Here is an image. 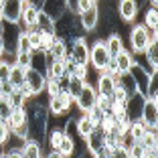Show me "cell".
I'll list each match as a JSON object with an SVG mask.
<instances>
[{"label":"cell","mask_w":158,"mask_h":158,"mask_svg":"<svg viewBox=\"0 0 158 158\" xmlns=\"http://www.w3.org/2000/svg\"><path fill=\"white\" fill-rule=\"evenodd\" d=\"M61 81L59 79H51V77H47V85H45V91L49 93V95H57V93L61 91Z\"/></svg>","instance_id":"f546056e"},{"label":"cell","mask_w":158,"mask_h":158,"mask_svg":"<svg viewBox=\"0 0 158 158\" xmlns=\"http://www.w3.org/2000/svg\"><path fill=\"white\" fill-rule=\"evenodd\" d=\"M146 98L148 99H158V77H156V71L150 73L148 85H146Z\"/></svg>","instance_id":"484cf974"},{"label":"cell","mask_w":158,"mask_h":158,"mask_svg":"<svg viewBox=\"0 0 158 158\" xmlns=\"http://www.w3.org/2000/svg\"><path fill=\"white\" fill-rule=\"evenodd\" d=\"M0 10H2V20L4 23L19 24L20 14H23V2L20 0H2Z\"/></svg>","instance_id":"9c48e42d"},{"label":"cell","mask_w":158,"mask_h":158,"mask_svg":"<svg viewBox=\"0 0 158 158\" xmlns=\"http://www.w3.org/2000/svg\"><path fill=\"white\" fill-rule=\"evenodd\" d=\"M57 150L61 152V156H71V154L75 152V140L71 138L69 132H65V134H63V138H61Z\"/></svg>","instance_id":"603a6c76"},{"label":"cell","mask_w":158,"mask_h":158,"mask_svg":"<svg viewBox=\"0 0 158 158\" xmlns=\"http://www.w3.org/2000/svg\"><path fill=\"white\" fill-rule=\"evenodd\" d=\"M144 27L150 31L152 37H156V31H158V10L156 6H150L144 14Z\"/></svg>","instance_id":"ffe728a7"},{"label":"cell","mask_w":158,"mask_h":158,"mask_svg":"<svg viewBox=\"0 0 158 158\" xmlns=\"http://www.w3.org/2000/svg\"><path fill=\"white\" fill-rule=\"evenodd\" d=\"M4 49H6V45H4V39H2V37H0V53H2V51H4Z\"/></svg>","instance_id":"e575fe53"},{"label":"cell","mask_w":158,"mask_h":158,"mask_svg":"<svg viewBox=\"0 0 158 158\" xmlns=\"http://www.w3.org/2000/svg\"><path fill=\"white\" fill-rule=\"evenodd\" d=\"M71 102H73V98H71L65 89H61L57 95H49L47 112H51L53 116H63V114H67L71 110Z\"/></svg>","instance_id":"7a4b0ae2"},{"label":"cell","mask_w":158,"mask_h":158,"mask_svg":"<svg viewBox=\"0 0 158 158\" xmlns=\"http://www.w3.org/2000/svg\"><path fill=\"white\" fill-rule=\"evenodd\" d=\"M116 8H118V16H120L124 23H134L138 12H140L138 0H118Z\"/></svg>","instance_id":"30bf717a"},{"label":"cell","mask_w":158,"mask_h":158,"mask_svg":"<svg viewBox=\"0 0 158 158\" xmlns=\"http://www.w3.org/2000/svg\"><path fill=\"white\" fill-rule=\"evenodd\" d=\"M8 71H10V65H0V83L8 81Z\"/></svg>","instance_id":"d6a6232c"},{"label":"cell","mask_w":158,"mask_h":158,"mask_svg":"<svg viewBox=\"0 0 158 158\" xmlns=\"http://www.w3.org/2000/svg\"><path fill=\"white\" fill-rule=\"evenodd\" d=\"M23 156L27 158H39L43 156V144L39 140H33V138H27L23 144Z\"/></svg>","instance_id":"ac0fdd59"},{"label":"cell","mask_w":158,"mask_h":158,"mask_svg":"<svg viewBox=\"0 0 158 158\" xmlns=\"http://www.w3.org/2000/svg\"><path fill=\"white\" fill-rule=\"evenodd\" d=\"M69 59L73 63H83V65H89V45L83 37H73L71 41V55Z\"/></svg>","instance_id":"8992f818"},{"label":"cell","mask_w":158,"mask_h":158,"mask_svg":"<svg viewBox=\"0 0 158 158\" xmlns=\"http://www.w3.org/2000/svg\"><path fill=\"white\" fill-rule=\"evenodd\" d=\"M106 49H107V53H110V57H116L122 49H126V47H124V41H122L120 35L114 33V35H110V37L106 39Z\"/></svg>","instance_id":"44dd1931"},{"label":"cell","mask_w":158,"mask_h":158,"mask_svg":"<svg viewBox=\"0 0 158 158\" xmlns=\"http://www.w3.org/2000/svg\"><path fill=\"white\" fill-rule=\"evenodd\" d=\"M14 63L24 67V69H28L31 63H33V53H16L14 51Z\"/></svg>","instance_id":"83f0119b"},{"label":"cell","mask_w":158,"mask_h":158,"mask_svg":"<svg viewBox=\"0 0 158 158\" xmlns=\"http://www.w3.org/2000/svg\"><path fill=\"white\" fill-rule=\"evenodd\" d=\"M156 2H158V0H150V4H152V6H156Z\"/></svg>","instance_id":"8d00e7d4"},{"label":"cell","mask_w":158,"mask_h":158,"mask_svg":"<svg viewBox=\"0 0 158 158\" xmlns=\"http://www.w3.org/2000/svg\"><path fill=\"white\" fill-rule=\"evenodd\" d=\"M65 57H69V51H67V43L63 41L61 37H57V35H55V39H53V45H51V49L47 51V59L63 61Z\"/></svg>","instance_id":"4fadbf2b"},{"label":"cell","mask_w":158,"mask_h":158,"mask_svg":"<svg viewBox=\"0 0 158 158\" xmlns=\"http://www.w3.org/2000/svg\"><path fill=\"white\" fill-rule=\"evenodd\" d=\"M63 134L65 132L63 130H59V128H55V130H51V132H47V144H49V148H57L59 146V142H61V138H63Z\"/></svg>","instance_id":"4316f807"},{"label":"cell","mask_w":158,"mask_h":158,"mask_svg":"<svg viewBox=\"0 0 158 158\" xmlns=\"http://www.w3.org/2000/svg\"><path fill=\"white\" fill-rule=\"evenodd\" d=\"M20 2H28V0H20Z\"/></svg>","instance_id":"ab89813d"},{"label":"cell","mask_w":158,"mask_h":158,"mask_svg":"<svg viewBox=\"0 0 158 158\" xmlns=\"http://www.w3.org/2000/svg\"><path fill=\"white\" fill-rule=\"evenodd\" d=\"M93 4H98V2H95V0H75V12H85V10L89 8V6H93Z\"/></svg>","instance_id":"1f68e13d"},{"label":"cell","mask_w":158,"mask_h":158,"mask_svg":"<svg viewBox=\"0 0 158 158\" xmlns=\"http://www.w3.org/2000/svg\"><path fill=\"white\" fill-rule=\"evenodd\" d=\"M2 31H4V20L0 19V37H2Z\"/></svg>","instance_id":"d590c367"},{"label":"cell","mask_w":158,"mask_h":158,"mask_svg":"<svg viewBox=\"0 0 158 158\" xmlns=\"http://www.w3.org/2000/svg\"><path fill=\"white\" fill-rule=\"evenodd\" d=\"M27 122H28V138L39 140L43 144V140L47 136V107L33 103L27 110Z\"/></svg>","instance_id":"6da1fadb"},{"label":"cell","mask_w":158,"mask_h":158,"mask_svg":"<svg viewBox=\"0 0 158 158\" xmlns=\"http://www.w3.org/2000/svg\"><path fill=\"white\" fill-rule=\"evenodd\" d=\"M24 67H20V65H16V63H12V65H10V71H8V83L12 85L14 89L19 87L20 83H23L24 81Z\"/></svg>","instance_id":"7402d4cb"},{"label":"cell","mask_w":158,"mask_h":158,"mask_svg":"<svg viewBox=\"0 0 158 158\" xmlns=\"http://www.w3.org/2000/svg\"><path fill=\"white\" fill-rule=\"evenodd\" d=\"M2 156H23V148H10L6 154H2Z\"/></svg>","instance_id":"836d02e7"},{"label":"cell","mask_w":158,"mask_h":158,"mask_svg":"<svg viewBox=\"0 0 158 158\" xmlns=\"http://www.w3.org/2000/svg\"><path fill=\"white\" fill-rule=\"evenodd\" d=\"M152 39L150 31L144 27V24H134L130 28V47L134 53H142L148 45V41Z\"/></svg>","instance_id":"277c9868"},{"label":"cell","mask_w":158,"mask_h":158,"mask_svg":"<svg viewBox=\"0 0 158 158\" xmlns=\"http://www.w3.org/2000/svg\"><path fill=\"white\" fill-rule=\"evenodd\" d=\"M37 27L41 28L43 33H49V35H55V20L49 19L45 12H39V20H37Z\"/></svg>","instance_id":"d4e9b609"},{"label":"cell","mask_w":158,"mask_h":158,"mask_svg":"<svg viewBox=\"0 0 158 158\" xmlns=\"http://www.w3.org/2000/svg\"><path fill=\"white\" fill-rule=\"evenodd\" d=\"M142 53L146 55V61H148L150 71H156L158 69V41H156V37L150 39L148 45H146V49Z\"/></svg>","instance_id":"2e32d148"},{"label":"cell","mask_w":158,"mask_h":158,"mask_svg":"<svg viewBox=\"0 0 158 158\" xmlns=\"http://www.w3.org/2000/svg\"><path fill=\"white\" fill-rule=\"evenodd\" d=\"M12 136V132H10V126L6 120H0V146L4 144V142H8V138Z\"/></svg>","instance_id":"4dcf8cb0"},{"label":"cell","mask_w":158,"mask_h":158,"mask_svg":"<svg viewBox=\"0 0 158 158\" xmlns=\"http://www.w3.org/2000/svg\"><path fill=\"white\" fill-rule=\"evenodd\" d=\"M85 114H87V118L93 122V124L98 126V124H99V120L103 118V114H106V110H102L99 106H93V107H89V110H87Z\"/></svg>","instance_id":"f1b7e54d"},{"label":"cell","mask_w":158,"mask_h":158,"mask_svg":"<svg viewBox=\"0 0 158 158\" xmlns=\"http://www.w3.org/2000/svg\"><path fill=\"white\" fill-rule=\"evenodd\" d=\"M85 142H87V150L91 152V156H95V154H98V150L106 144V132H102L99 128H95V130H93L91 134L85 138Z\"/></svg>","instance_id":"9a60e30c"},{"label":"cell","mask_w":158,"mask_h":158,"mask_svg":"<svg viewBox=\"0 0 158 158\" xmlns=\"http://www.w3.org/2000/svg\"><path fill=\"white\" fill-rule=\"evenodd\" d=\"M2 154H4V152H2V148H0V156H2Z\"/></svg>","instance_id":"74e56055"},{"label":"cell","mask_w":158,"mask_h":158,"mask_svg":"<svg viewBox=\"0 0 158 158\" xmlns=\"http://www.w3.org/2000/svg\"><path fill=\"white\" fill-rule=\"evenodd\" d=\"M14 51H16V53H33V47H31V41H28L27 31H19V35H16V45H14Z\"/></svg>","instance_id":"cb8c5ba5"},{"label":"cell","mask_w":158,"mask_h":158,"mask_svg":"<svg viewBox=\"0 0 158 158\" xmlns=\"http://www.w3.org/2000/svg\"><path fill=\"white\" fill-rule=\"evenodd\" d=\"M0 19H2V10H0Z\"/></svg>","instance_id":"f35d334b"},{"label":"cell","mask_w":158,"mask_h":158,"mask_svg":"<svg viewBox=\"0 0 158 158\" xmlns=\"http://www.w3.org/2000/svg\"><path fill=\"white\" fill-rule=\"evenodd\" d=\"M24 83L28 85V89L33 91V95H39V93L45 91V85H47V75L43 71L35 69V67H28L24 71Z\"/></svg>","instance_id":"5b68a950"},{"label":"cell","mask_w":158,"mask_h":158,"mask_svg":"<svg viewBox=\"0 0 158 158\" xmlns=\"http://www.w3.org/2000/svg\"><path fill=\"white\" fill-rule=\"evenodd\" d=\"M95 98H98V91H95V87H91V85L85 81L83 87H81V91L77 93V98H75L73 102H75V106L79 107V112L85 114L89 107L95 106Z\"/></svg>","instance_id":"ba28073f"},{"label":"cell","mask_w":158,"mask_h":158,"mask_svg":"<svg viewBox=\"0 0 158 158\" xmlns=\"http://www.w3.org/2000/svg\"><path fill=\"white\" fill-rule=\"evenodd\" d=\"M41 10L49 16V19H53L57 23L63 14L69 12V0H43Z\"/></svg>","instance_id":"52a82bcc"},{"label":"cell","mask_w":158,"mask_h":158,"mask_svg":"<svg viewBox=\"0 0 158 158\" xmlns=\"http://www.w3.org/2000/svg\"><path fill=\"white\" fill-rule=\"evenodd\" d=\"M112 59L116 61V67H118V71H120V73H128V71L132 69V65L136 63L134 57H132V53L126 51V49H122V51L118 53L116 57H112Z\"/></svg>","instance_id":"e0dca14e"},{"label":"cell","mask_w":158,"mask_h":158,"mask_svg":"<svg viewBox=\"0 0 158 158\" xmlns=\"http://www.w3.org/2000/svg\"><path fill=\"white\" fill-rule=\"evenodd\" d=\"M75 128H77L79 136H81V138L85 140V138H87V136L91 134L93 130H95V128H98V126H95V124H93V122L87 118V114H83L81 118H77V122H75Z\"/></svg>","instance_id":"d6986e66"},{"label":"cell","mask_w":158,"mask_h":158,"mask_svg":"<svg viewBox=\"0 0 158 158\" xmlns=\"http://www.w3.org/2000/svg\"><path fill=\"white\" fill-rule=\"evenodd\" d=\"M110 59H112V57H110V53H107L103 41H95L93 47H89V63L93 65L95 71H103L106 65L110 63Z\"/></svg>","instance_id":"3957f363"},{"label":"cell","mask_w":158,"mask_h":158,"mask_svg":"<svg viewBox=\"0 0 158 158\" xmlns=\"http://www.w3.org/2000/svg\"><path fill=\"white\" fill-rule=\"evenodd\" d=\"M140 120L144 122L148 128H156L158 126V99H144L142 112H140Z\"/></svg>","instance_id":"8fae6325"},{"label":"cell","mask_w":158,"mask_h":158,"mask_svg":"<svg viewBox=\"0 0 158 158\" xmlns=\"http://www.w3.org/2000/svg\"><path fill=\"white\" fill-rule=\"evenodd\" d=\"M114 87H116V77H112V75H107V73H103V71H99L98 89H95V91H98L99 95H107V98H112Z\"/></svg>","instance_id":"5bb4252c"},{"label":"cell","mask_w":158,"mask_h":158,"mask_svg":"<svg viewBox=\"0 0 158 158\" xmlns=\"http://www.w3.org/2000/svg\"><path fill=\"white\" fill-rule=\"evenodd\" d=\"M98 23H99V8H98V4L89 6L85 12H79V27L83 28V31H87V33L95 31V28H98Z\"/></svg>","instance_id":"7c38bea8"},{"label":"cell","mask_w":158,"mask_h":158,"mask_svg":"<svg viewBox=\"0 0 158 158\" xmlns=\"http://www.w3.org/2000/svg\"><path fill=\"white\" fill-rule=\"evenodd\" d=\"M95 2H99V0H95Z\"/></svg>","instance_id":"60d3db41"}]
</instances>
